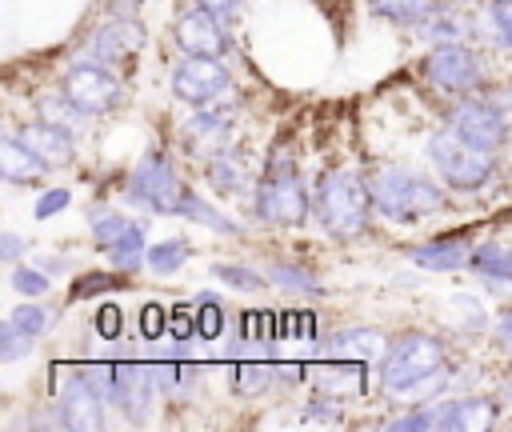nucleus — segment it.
<instances>
[{
  "label": "nucleus",
  "instance_id": "5",
  "mask_svg": "<svg viewBox=\"0 0 512 432\" xmlns=\"http://www.w3.org/2000/svg\"><path fill=\"white\" fill-rule=\"evenodd\" d=\"M124 192L132 204L148 208V212H160V216H180V204H184V184L172 168V160L164 152H148L124 180Z\"/></svg>",
  "mask_w": 512,
  "mask_h": 432
},
{
  "label": "nucleus",
  "instance_id": "30",
  "mask_svg": "<svg viewBox=\"0 0 512 432\" xmlns=\"http://www.w3.org/2000/svg\"><path fill=\"white\" fill-rule=\"evenodd\" d=\"M192 308H196V336L200 340H216L224 332V304L212 292H196Z\"/></svg>",
  "mask_w": 512,
  "mask_h": 432
},
{
  "label": "nucleus",
  "instance_id": "52",
  "mask_svg": "<svg viewBox=\"0 0 512 432\" xmlns=\"http://www.w3.org/2000/svg\"><path fill=\"white\" fill-rule=\"evenodd\" d=\"M496 100H500V104H504V108H508V116H512V84H508V88H504V92H500V96H496Z\"/></svg>",
  "mask_w": 512,
  "mask_h": 432
},
{
  "label": "nucleus",
  "instance_id": "45",
  "mask_svg": "<svg viewBox=\"0 0 512 432\" xmlns=\"http://www.w3.org/2000/svg\"><path fill=\"white\" fill-rule=\"evenodd\" d=\"M164 328H168V312H164L160 304H148V308L140 312V336L156 340V336H160Z\"/></svg>",
  "mask_w": 512,
  "mask_h": 432
},
{
  "label": "nucleus",
  "instance_id": "43",
  "mask_svg": "<svg viewBox=\"0 0 512 432\" xmlns=\"http://www.w3.org/2000/svg\"><path fill=\"white\" fill-rule=\"evenodd\" d=\"M300 420L304 424H340V404L336 400H312V404H304Z\"/></svg>",
  "mask_w": 512,
  "mask_h": 432
},
{
  "label": "nucleus",
  "instance_id": "41",
  "mask_svg": "<svg viewBox=\"0 0 512 432\" xmlns=\"http://www.w3.org/2000/svg\"><path fill=\"white\" fill-rule=\"evenodd\" d=\"M112 288H120L116 284V276H108V272H88V276H80L76 284H72V300H88V296H96V292H112Z\"/></svg>",
  "mask_w": 512,
  "mask_h": 432
},
{
  "label": "nucleus",
  "instance_id": "12",
  "mask_svg": "<svg viewBox=\"0 0 512 432\" xmlns=\"http://www.w3.org/2000/svg\"><path fill=\"white\" fill-rule=\"evenodd\" d=\"M104 404H108V400L96 392V384H92L84 372H72V380H68L64 392H60L56 412H60L64 428H72V432H92V428L104 424Z\"/></svg>",
  "mask_w": 512,
  "mask_h": 432
},
{
  "label": "nucleus",
  "instance_id": "17",
  "mask_svg": "<svg viewBox=\"0 0 512 432\" xmlns=\"http://www.w3.org/2000/svg\"><path fill=\"white\" fill-rule=\"evenodd\" d=\"M472 240L468 232H452V236H436L428 244H412L408 248V260L428 268V272H456L464 264H472Z\"/></svg>",
  "mask_w": 512,
  "mask_h": 432
},
{
  "label": "nucleus",
  "instance_id": "42",
  "mask_svg": "<svg viewBox=\"0 0 512 432\" xmlns=\"http://www.w3.org/2000/svg\"><path fill=\"white\" fill-rule=\"evenodd\" d=\"M68 204H72V192H68V188H44L40 200H36V208H32V216H36V220H48V216L64 212Z\"/></svg>",
  "mask_w": 512,
  "mask_h": 432
},
{
  "label": "nucleus",
  "instance_id": "10",
  "mask_svg": "<svg viewBox=\"0 0 512 432\" xmlns=\"http://www.w3.org/2000/svg\"><path fill=\"white\" fill-rule=\"evenodd\" d=\"M84 116H100V112H112L116 104H120V96H124V88H120V80L104 68V64H84V60H76L72 68H68V76H64V88H60Z\"/></svg>",
  "mask_w": 512,
  "mask_h": 432
},
{
  "label": "nucleus",
  "instance_id": "21",
  "mask_svg": "<svg viewBox=\"0 0 512 432\" xmlns=\"http://www.w3.org/2000/svg\"><path fill=\"white\" fill-rule=\"evenodd\" d=\"M108 260H112L124 276H132V272H140V268L148 264V244H144V224H140V220H132V228L108 248Z\"/></svg>",
  "mask_w": 512,
  "mask_h": 432
},
{
  "label": "nucleus",
  "instance_id": "14",
  "mask_svg": "<svg viewBox=\"0 0 512 432\" xmlns=\"http://www.w3.org/2000/svg\"><path fill=\"white\" fill-rule=\"evenodd\" d=\"M432 428H452V432H480L496 424V404L488 396H452V400H436L424 404Z\"/></svg>",
  "mask_w": 512,
  "mask_h": 432
},
{
  "label": "nucleus",
  "instance_id": "31",
  "mask_svg": "<svg viewBox=\"0 0 512 432\" xmlns=\"http://www.w3.org/2000/svg\"><path fill=\"white\" fill-rule=\"evenodd\" d=\"M184 260H188V244H184L180 236L160 240V244H148V268H152L156 276H172V272H180Z\"/></svg>",
  "mask_w": 512,
  "mask_h": 432
},
{
  "label": "nucleus",
  "instance_id": "48",
  "mask_svg": "<svg viewBox=\"0 0 512 432\" xmlns=\"http://www.w3.org/2000/svg\"><path fill=\"white\" fill-rule=\"evenodd\" d=\"M196 4H204V8H208V12H216L220 20H232V16L240 12V4H244V0H196Z\"/></svg>",
  "mask_w": 512,
  "mask_h": 432
},
{
  "label": "nucleus",
  "instance_id": "26",
  "mask_svg": "<svg viewBox=\"0 0 512 432\" xmlns=\"http://www.w3.org/2000/svg\"><path fill=\"white\" fill-rule=\"evenodd\" d=\"M180 216L212 228V232H224V236H240V224H232L216 204H208L200 192H184V204H180Z\"/></svg>",
  "mask_w": 512,
  "mask_h": 432
},
{
  "label": "nucleus",
  "instance_id": "50",
  "mask_svg": "<svg viewBox=\"0 0 512 432\" xmlns=\"http://www.w3.org/2000/svg\"><path fill=\"white\" fill-rule=\"evenodd\" d=\"M496 336H500V344L512 352V312H504V316H500V324H496Z\"/></svg>",
  "mask_w": 512,
  "mask_h": 432
},
{
  "label": "nucleus",
  "instance_id": "7",
  "mask_svg": "<svg viewBox=\"0 0 512 432\" xmlns=\"http://www.w3.org/2000/svg\"><path fill=\"white\" fill-rule=\"evenodd\" d=\"M252 212L264 224H280V228H296L308 220L312 212V196L300 184V176H264L256 196H252Z\"/></svg>",
  "mask_w": 512,
  "mask_h": 432
},
{
  "label": "nucleus",
  "instance_id": "24",
  "mask_svg": "<svg viewBox=\"0 0 512 432\" xmlns=\"http://www.w3.org/2000/svg\"><path fill=\"white\" fill-rule=\"evenodd\" d=\"M472 268L492 280L496 288H508L512 284V248H500V244H480L472 252Z\"/></svg>",
  "mask_w": 512,
  "mask_h": 432
},
{
  "label": "nucleus",
  "instance_id": "13",
  "mask_svg": "<svg viewBox=\"0 0 512 432\" xmlns=\"http://www.w3.org/2000/svg\"><path fill=\"white\" fill-rule=\"evenodd\" d=\"M176 44L188 56H224L228 52V36H224V20L216 12H208L204 4H196L192 12H184L176 20Z\"/></svg>",
  "mask_w": 512,
  "mask_h": 432
},
{
  "label": "nucleus",
  "instance_id": "34",
  "mask_svg": "<svg viewBox=\"0 0 512 432\" xmlns=\"http://www.w3.org/2000/svg\"><path fill=\"white\" fill-rule=\"evenodd\" d=\"M280 368H272V364H240L232 376H236V392L240 396H260V392H268V384H272V376H276Z\"/></svg>",
  "mask_w": 512,
  "mask_h": 432
},
{
  "label": "nucleus",
  "instance_id": "38",
  "mask_svg": "<svg viewBox=\"0 0 512 432\" xmlns=\"http://www.w3.org/2000/svg\"><path fill=\"white\" fill-rule=\"evenodd\" d=\"M20 332H28V336H40L48 324H52V312L48 308H40V304H20V308H12V316H8Z\"/></svg>",
  "mask_w": 512,
  "mask_h": 432
},
{
  "label": "nucleus",
  "instance_id": "15",
  "mask_svg": "<svg viewBox=\"0 0 512 432\" xmlns=\"http://www.w3.org/2000/svg\"><path fill=\"white\" fill-rule=\"evenodd\" d=\"M152 396H156L152 368H144V364H116V380H112L108 404H116L132 420H144L152 412Z\"/></svg>",
  "mask_w": 512,
  "mask_h": 432
},
{
  "label": "nucleus",
  "instance_id": "40",
  "mask_svg": "<svg viewBox=\"0 0 512 432\" xmlns=\"http://www.w3.org/2000/svg\"><path fill=\"white\" fill-rule=\"evenodd\" d=\"M12 288H16L20 296H44V292H48V276H44V268L16 264V268H12Z\"/></svg>",
  "mask_w": 512,
  "mask_h": 432
},
{
  "label": "nucleus",
  "instance_id": "8",
  "mask_svg": "<svg viewBox=\"0 0 512 432\" xmlns=\"http://www.w3.org/2000/svg\"><path fill=\"white\" fill-rule=\"evenodd\" d=\"M420 72L440 92H472L484 80V64L468 44H436Z\"/></svg>",
  "mask_w": 512,
  "mask_h": 432
},
{
  "label": "nucleus",
  "instance_id": "32",
  "mask_svg": "<svg viewBox=\"0 0 512 432\" xmlns=\"http://www.w3.org/2000/svg\"><path fill=\"white\" fill-rule=\"evenodd\" d=\"M152 376H156V388L168 392V396H188L192 384H196L192 364H152Z\"/></svg>",
  "mask_w": 512,
  "mask_h": 432
},
{
  "label": "nucleus",
  "instance_id": "25",
  "mask_svg": "<svg viewBox=\"0 0 512 432\" xmlns=\"http://www.w3.org/2000/svg\"><path fill=\"white\" fill-rule=\"evenodd\" d=\"M376 16L392 20V24H404V28H420L432 12H436V0H368Z\"/></svg>",
  "mask_w": 512,
  "mask_h": 432
},
{
  "label": "nucleus",
  "instance_id": "1",
  "mask_svg": "<svg viewBox=\"0 0 512 432\" xmlns=\"http://www.w3.org/2000/svg\"><path fill=\"white\" fill-rule=\"evenodd\" d=\"M368 208H372V196H368V180H360L356 172L348 168H328L316 176V188H312V216L320 220V228L336 240H352V236H364L368 228Z\"/></svg>",
  "mask_w": 512,
  "mask_h": 432
},
{
  "label": "nucleus",
  "instance_id": "29",
  "mask_svg": "<svg viewBox=\"0 0 512 432\" xmlns=\"http://www.w3.org/2000/svg\"><path fill=\"white\" fill-rule=\"evenodd\" d=\"M88 228H92V236H96L100 248H112L132 228V220L124 212H116V208H92L88 212Z\"/></svg>",
  "mask_w": 512,
  "mask_h": 432
},
{
  "label": "nucleus",
  "instance_id": "51",
  "mask_svg": "<svg viewBox=\"0 0 512 432\" xmlns=\"http://www.w3.org/2000/svg\"><path fill=\"white\" fill-rule=\"evenodd\" d=\"M140 0H112V16H136Z\"/></svg>",
  "mask_w": 512,
  "mask_h": 432
},
{
  "label": "nucleus",
  "instance_id": "37",
  "mask_svg": "<svg viewBox=\"0 0 512 432\" xmlns=\"http://www.w3.org/2000/svg\"><path fill=\"white\" fill-rule=\"evenodd\" d=\"M444 308H456V312H464V316H452V324H456L460 332H480V328L488 324V316H484L480 300H472V296H452Z\"/></svg>",
  "mask_w": 512,
  "mask_h": 432
},
{
  "label": "nucleus",
  "instance_id": "36",
  "mask_svg": "<svg viewBox=\"0 0 512 432\" xmlns=\"http://www.w3.org/2000/svg\"><path fill=\"white\" fill-rule=\"evenodd\" d=\"M488 28L492 40L512 52V0H488Z\"/></svg>",
  "mask_w": 512,
  "mask_h": 432
},
{
  "label": "nucleus",
  "instance_id": "39",
  "mask_svg": "<svg viewBox=\"0 0 512 432\" xmlns=\"http://www.w3.org/2000/svg\"><path fill=\"white\" fill-rule=\"evenodd\" d=\"M32 340H36V336H28V332H20L12 320H4V328H0V360H4V364L20 360V356L32 348Z\"/></svg>",
  "mask_w": 512,
  "mask_h": 432
},
{
  "label": "nucleus",
  "instance_id": "16",
  "mask_svg": "<svg viewBox=\"0 0 512 432\" xmlns=\"http://www.w3.org/2000/svg\"><path fill=\"white\" fill-rule=\"evenodd\" d=\"M228 132H232V120L208 104V108H196V112L180 124V144H184L188 156L208 160V156H216V152L228 144Z\"/></svg>",
  "mask_w": 512,
  "mask_h": 432
},
{
  "label": "nucleus",
  "instance_id": "28",
  "mask_svg": "<svg viewBox=\"0 0 512 432\" xmlns=\"http://www.w3.org/2000/svg\"><path fill=\"white\" fill-rule=\"evenodd\" d=\"M420 36H428L432 44H464V36H468V20L464 16H456V12H432L424 24H420Z\"/></svg>",
  "mask_w": 512,
  "mask_h": 432
},
{
  "label": "nucleus",
  "instance_id": "2",
  "mask_svg": "<svg viewBox=\"0 0 512 432\" xmlns=\"http://www.w3.org/2000/svg\"><path fill=\"white\" fill-rule=\"evenodd\" d=\"M368 196H372V208L384 216V220H396V224H416L424 220L428 212L444 208V192L440 184H432L428 176L404 168V164H384L368 176Z\"/></svg>",
  "mask_w": 512,
  "mask_h": 432
},
{
  "label": "nucleus",
  "instance_id": "27",
  "mask_svg": "<svg viewBox=\"0 0 512 432\" xmlns=\"http://www.w3.org/2000/svg\"><path fill=\"white\" fill-rule=\"evenodd\" d=\"M36 116L44 120V124H52V128H64V132H76L80 128V108L64 96V92H44L40 100H36Z\"/></svg>",
  "mask_w": 512,
  "mask_h": 432
},
{
  "label": "nucleus",
  "instance_id": "23",
  "mask_svg": "<svg viewBox=\"0 0 512 432\" xmlns=\"http://www.w3.org/2000/svg\"><path fill=\"white\" fill-rule=\"evenodd\" d=\"M208 180H212V188H220V192H240V188L248 184V164H244L236 152L220 148L216 156H208Z\"/></svg>",
  "mask_w": 512,
  "mask_h": 432
},
{
  "label": "nucleus",
  "instance_id": "4",
  "mask_svg": "<svg viewBox=\"0 0 512 432\" xmlns=\"http://www.w3.org/2000/svg\"><path fill=\"white\" fill-rule=\"evenodd\" d=\"M444 344L428 332H408L400 336L396 344H388V352L380 356V388L384 392H396L404 384H416V380H428L444 368Z\"/></svg>",
  "mask_w": 512,
  "mask_h": 432
},
{
  "label": "nucleus",
  "instance_id": "9",
  "mask_svg": "<svg viewBox=\"0 0 512 432\" xmlns=\"http://www.w3.org/2000/svg\"><path fill=\"white\" fill-rule=\"evenodd\" d=\"M228 68L220 64V56H188L176 64L172 72V96L192 104V108H208L228 92Z\"/></svg>",
  "mask_w": 512,
  "mask_h": 432
},
{
  "label": "nucleus",
  "instance_id": "3",
  "mask_svg": "<svg viewBox=\"0 0 512 432\" xmlns=\"http://www.w3.org/2000/svg\"><path fill=\"white\" fill-rule=\"evenodd\" d=\"M428 160H432V168L440 172V180H444L448 188H460V192L484 188V184L492 180V172H496L492 152L468 144L456 128L432 132V140H428Z\"/></svg>",
  "mask_w": 512,
  "mask_h": 432
},
{
  "label": "nucleus",
  "instance_id": "44",
  "mask_svg": "<svg viewBox=\"0 0 512 432\" xmlns=\"http://www.w3.org/2000/svg\"><path fill=\"white\" fill-rule=\"evenodd\" d=\"M168 332H172L176 340H188V336L196 332V308H192V304L172 308V312H168Z\"/></svg>",
  "mask_w": 512,
  "mask_h": 432
},
{
  "label": "nucleus",
  "instance_id": "35",
  "mask_svg": "<svg viewBox=\"0 0 512 432\" xmlns=\"http://www.w3.org/2000/svg\"><path fill=\"white\" fill-rule=\"evenodd\" d=\"M316 388L328 396V392H352L356 388V368H352V360H344L340 368H316Z\"/></svg>",
  "mask_w": 512,
  "mask_h": 432
},
{
  "label": "nucleus",
  "instance_id": "46",
  "mask_svg": "<svg viewBox=\"0 0 512 432\" xmlns=\"http://www.w3.org/2000/svg\"><path fill=\"white\" fill-rule=\"evenodd\" d=\"M96 332L108 336V340L120 336V308H116V304H104V308L96 312Z\"/></svg>",
  "mask_w": 512,
  "mask_h": 432
},
{
  "label": "nucleus",
  "instance_id": "6",
  "mask_svg": "<svg viewBox=\"0 0 512 432\" xmlns=\"http://www.w3.org/2000/svg\"><path fill=\"white\" fill-rule=\"evenodd\" d=\"M448 124L476 148H488L496 152L504 140H508V108L496 100V96H464L452 112H448Z\"/></svg>",
  "mask_w": 512,
  "mask_h": 432
},
{
  "label": "nucleus",
  "instance_id": "47",
  "mask_svg": "<svg viewBox=\"0 0 512 432\" xmlns=\"http://www.w3.org/2000/svg\"><path fill=\"white\" fill-rule=\"evenodd\" d=\"M388 428L392 432H416V428H432V420H428V408H416V412H408L400 420H388Z\"/></svg>",
  "mask_w": 512,
  "mask_h": 432
},
{
  "label": "nucleus",
  "instance_id": "33",
  "mask_svg": "<svg viewBox=\"0 0 512 432\" xmlns=\"http://www.w3.org/2000/svg\"><path fill=\"white\" fill-rule=\"evenodd\" d=\"M212 272H216V280H224L236 292H260V288L272 284L268 272H256V268H244V264H212Z\"/></svg>",
  "mask_w": 512,
  "mask_h": 432
},
{
  "label": "nucleus",
  "instance_id": "20",
  "mask_svg": "<svg viewBox=\"0 0 512 432\" xmlns=\"http://www.w3.org/2000/svg\"><path fill=\"white\" fill-rule=\"evenodd\" d=\"M328 348L340 356V360H376V356H384L388 352V340H384V332L380 328H340L332 340H328Z\"/></svg>",
  "mask_w": 512,
  "mask_h": 432
},
{
  "label": "nucleus",
  "instance_id": "11",
  "mask_svg": "<svg viewBox=\"0 0 512 432\" xmlns=\"http://www.w3.org/2000/svg\"><path fill=\"white\" fill-rule=\"evenodd\" d=\"M140 44H144V28H140V20H136V16H112L108 24H100L96 32H88L80 60H84V64H104V68H108V64H120L124 56H132Z\"/></svg>",
  "mask_w": 512,
  "mask_h": 432
},
{
  "label": "nucleus",
  "instance_id": "19",
  "mask_svg": "<svg viewBox=\"0 0 512 432\" xmlns=\"http://www.w3.org/2000/svg\"><path fill=\"white\" fill-rule=\"evenodd\" d=\"M20 140L48 164V168H60V164H68L72 160V132H64V128H52V124H24L20 128Z\"/></svg>",
  "mask_w": 512,
  "mask_h": 432
},
{
  "label": "nucleus",
  "instance_id": "22",
  "mask_svg": "<svg viewBox=\"0 0 512 432\" xmlns=\"http://www.w3.org/2000/svg\"><path fill=\"white\" fill-rule=\"evenodd\" d=\"M268 280H272L280 292H288V296H320V280H316L308 268L292 264V260H272V264H268Z\"/></svg>",
  "mask_w": 512,
  "mask_h": 432
},
{
  "label": "nucleus",
  "instance_id": "49",
  "mask_svg": "<svg viewBox=\"0 0 512 432\" xmlns=\"http://www.w3.org/2000/svg\"><path fill=\"white\" fill-rule=\"evenodd\" d=\"M20 252H24V236L4 232V236H0V256H4V260H20Z\"/></svg>",
  "mask_w": 512,
  "mask_h": 432
},
{
  "label": "nucleus",
  "instance_id": "18",
  "mask_svg": "<svg viewBox=\"0 0 512 432\" xmlns=\"http://www.w3.org/2000/svg\"><path fill=\"white\" fill-rule=\"evenodd\" d=\"M44 172H48V164L20 136H4L0 140V176L8 184H36Z\"/></svg>",
  "mask_w": 512,
  "mask_h": 432
}]
</instances>
